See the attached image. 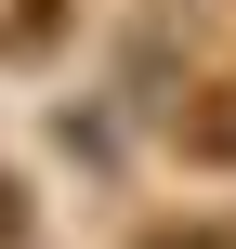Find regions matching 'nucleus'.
<instances>
[{
	"label": "nucleus",
	"mask_w": 236,
	"mask_h": 249,
	"mask_svg": "<svg viewBox=\"0 0 236 249\" xmlns=\"http://www.w3.org/2000/svg\"><path fill=\"white\" fill-rule=\"evenodd\" d=\"M131 249H236V223H158V236H131Z\"/></svg>",
	"instance_id": "3"
},
{
	"label": "nucleus",
	"mask_w": 236,
	"mask_h": 249,
	"mask_svg": "<svg viewBox=\"0 0 236 249\" xmlns=\"http://www.w3.org/2000/svg\"><path fill=\"white\" fill-rule=\"evenodd\" d=\"M66 26H79V0H0V53H13V66L66 53Z\"/></svg>",
	"instance_id": "2"
},
{
	"label": "nucleus",
	"mask_w": 236,
	"mask_h": 249,
	"mask_svg": "<svg viewBox=\"0 0 236 249\" xmlns=\"http://www.w3.org/2000/svg\"><path fill=\"white\" fill-rule=\"evenodd\" d=\"M171 158H184V171H236V79L184 92V118H171Z\"/></svg>",
	"instance_id": "1"
},
{
	"label": "nucleus",
	"mask_w": 236,
	"mask_h": 249,
	"mask_svg": "<svg viewBox=\"0 0 236 249\" xmlns=\"http://www.w3.org/2000/svg\"><path fill=\"white\" fill-rule=\"evenodd\" d=\"M0 249H26V184L0 171Z\"/></svg>",
	"instance_id": "4"
}]
</instances>
